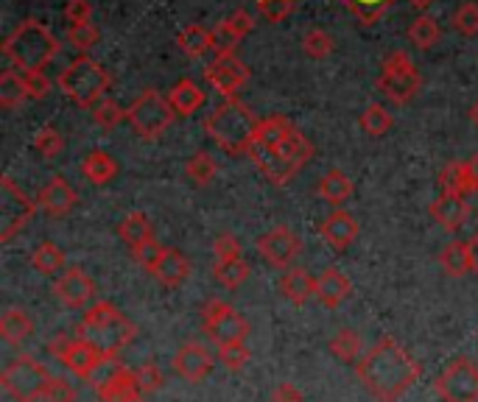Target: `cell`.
Listing matches in <instances>:
<instances>
[{
    "mask_svg": "<svg viewBox=\"0 0 478 402\" xmlns=\"http://www.w3.org/2000/svg\"><path fill=\"white\" fill-rule=\"evenodd\" d=\"M31 265L37 268L40 274H59L65 268V254L53 241H43L34 252H31Z\"/></svg>",
    "mask_w": 478,
    "mask_h": 402,
    "instance_id": "obj_40",
    "label": "cell"
},
{
    "mask_svg": "<svg viewBox=\"0 0 478 402\" xmlns=\"http://www.w3.org/2000/svg\"><path fill=\"white\" fill-rule=\"evenodd\" d=\"M344 6L364 28H369L395 6V0H344Z\"/></svg>",
    "mask_w": 478,
    "mask_h": 402,
    "instance_id": "obj_38",
    "label": "cell"
},
{
    "mask_svg": "<svg viewBox=\"0 0 478 402\" xmlns=\"http://www.w3.org/2000/svg\"><path fill=\"white\" fill-rule=\"evenodd\" d=\"M135 375H138V388H140L143 394L159 391V388H163V383H166L163 368H159L157 363H143Z\"/></svg>",
    "mask_w": 478,
    "mask_h": 402,
    "instance_id": "obj_51",
    "label": "cell"
},
{
    "mask_svg": "<svg viewBox=\"0 0 478 402\" xmlns=\"http://www.w3.org/2000/svg\"><path fill=\"white\" fill-rule=\"evenodd\" d=\"M254 140L272 146L280 157H285L292 165H297L300 171L308 165V159L313 157V143L305 138V134L289 118H282V115L261 118Z\"/></svg>",
    "mask_w": 478,
    "mask_h": 402,
    "instance_id": "obj_6",
    "label": "cell"
},
{
    "mask_svg": "<svg viewBox=\"0 0 478 402\" xmlns=\"http://www.w3.org/2000/svg\"><path fill=\"white\" fill-rule=\"evenodd\" d=\"M439 265L448 277H464L470 274V252H467V241H451L439 252Z\"/></svg>",
    "mask_w": 478,
    "mask_h": 402,
    "instance_id": "obj_33",
    "label": "cell"
},
{
    "mask_svg": "<svg viewBox=\"0 0 478 402\" xmlns=\"http://www.w3.org/2000/svg\"><path fill=\"white\" fill-rule=\"evenodd\" d=\"M79 205V193L76 187L62 179V177H53L48 185L40 187L37 193V207L43 213H48L51 218H65L68 213H73V207Z\"/></svg>",
    "mask_w": 478,
    "mask_h": 402,
    "instance_id": "obj_18",
    "label": "cell"
},
{
    "mask_svg": "<svg viewBox=\"0 0 478 402\" xmlns=\"http://www.w3.org/2000/svg\"><path fill=\"white\" fill-rule=\"evenodd\" d=\"M118 234H120V241H123L126 246L135 249V246H140V244H146V241L154 238V229H151L148 215L140 213V210H135V213H129V215H126V218L118 224Z\"/></svg>",
    "mask_w": 478,
    "mask_h": 402,
    "instance_id": "obj_32",
    "label": "cell"
},
{
    "mask_svg": "<svg viewBox=\"0 0 478 402\" xmlns=\"http://www.w3.org/2000/svg\"><path fill=\"white\" fill-rule=\"evenodd\" d=\"M336 48V40L330 37V34L325 28H311L305 31L302 37V51L311 56V59H328Z\"/></svg>",
    "mask_w": 478,
    "mask_h": 402,
    "instance_id": "obj_43",
    "label": "cell"
},
{
    "mask_svg": "<svg viewBox=\"0 0 478 402\" xmlns=\"http://www.w3.org/2000/svg\"><path fill=\"white\" fill-rule=\"evenodd\" d=\"M475 221H478V210H475Z\"/></svg>",
    "mask_w": 478,
    "mask_h": 402,
    "instance_id": "obj_64",
    "label": "cell"
},
{
    "mask_svg": "<svg viewBox=\"0 0 478 402\" xmlns=\"http://www.w3.org/2000/svg\"><path fill=\"white\" fill-rule=\"evenodd\" d=\"M258 254L272 268H282V272H289V268H294L297 257L302 254V241H300V234L294 229L274 226L258 238Z\"/></svg>",
    "mask_w": 478,
    "mask_h": 402,
    "instance_id": "obj_13",
    "label": "cell"
},
{
    "mask_svg": "<svg viewBox=\"0 0 478 402\" xmlns=\"http://www.w3.org/2000/svg\"><path fill=\"white\" fill-rule=\"evenodd\" d=\"M53 293L65 308H84L95 296V280L84 272V268L73 265V268H65V272L56 277Z\"/></svg>",
    "mask_w": 478,
    "mask_h": 402,
    "instance_id": "obj_15",
    "label": "cell"
},
{
    "mask_svg": "<svg viewBox=\"0 0 478 402\" xmlns=\"http://www.w3.org/2000/svg\"><path fill=\"white\" fill-rule=\"evenodd\" d=\"M330 352L344 363H358L364 358V344L356 330H339L330 339Z\"/></svg>",
    "mask_w": 478,
    "mask_h": 402,
    "instance_id": "obj_37",
    "label": "cell"
},
{
    "mask_svg": "<svg viewBox=\"0 0 478 402\" xmlns=\"http://www.w3.org/2000/svg\"><path fill=\"white\" fill-rule=\"evenodd\" d=\"M431 218L445 229V232H462V226L467 224L470 218V205H467V198L462 196H448V193H442L434 205H431Z\"/></svg>",
    "mask_w": 478,
    "mask_h": 402,
    "instance_id": "obj_22",
    "label": "cell"
},
{
    "mask_svg": "<svg viewBox=\"0 0 478 402\" xmlns=\"http://www.w3.org/2000/svg\"><path fill=\"white\" fill-rule=\"evenodd\" d=\"M378 87L384 90V95L392 100V104L403 107V104H411V100L417 98V92L423 87V79H420L417 67H414V71H408V73H380Z\"/></svg>",
    "mask_w": 478,
    "mask_h": 402,
    "instance_id": "obj_21",
    "label": "cell"
},
{
    "mask_svg": "<svg viewBox=\"0 0 478 402\" xmlns=\"http://www.w3.org/2000/svg\"><path fill=\"white\" fill-rule=\"evenodd\" d=\"M467 252H470V272L478 274V234L467 241Z\"/></svg>",
    "mask_w": 478,
    "mask_h": 402,
    "instance_id": "obj_60",
    "label": "cell"
},
{
    "mask_svg": "<svg viewBox=\"0 0 478 402\" xmlns=\"http://www.w3.org/2000/svg\"><path fill=\"white\" fill-rule=\"evenodd\" d=\"M302 391L294 383H280L272 394V402H302Z\"/></svg>",
    "mask_w": 478,
    "mask_h": 402,
    "instance_id": "obj_59",
    "label": "cell"
},
{
    "mask_svg": "<svg viewBox=\"0 0 478 402\" xmlns=\"http://www.w3.org/2000/svg\"><path fill=\"white\" fill-rule=\"evenodd\" d=\"M23 81H25V92L28 98H45L51 92V79L45 76V71H31V73H23Z\"/></svg>",
    "mask_w": 478,
    "mask_h": 402,
    "instance_id": "obj_53",
    "label": "cell"
},
{
    "mask_svg": "<svg viewBox=\"0 0 478 402\" xmlns=\"http://www.w3.org/2000/svg\"><path fill=\"white\" fill-rule=\"evenodd\" d=\"M92 120L99 123L101 129H115L123 120H129V110H123L115 98L107 95L104 100H99V104L92 107Z\"/></svg>",
    "mask_w": 478,
    "mask_h": 402,
    "instance_id": "obj_42",
    "label": "cell"
},
{
    "mask_svg": "<svg viewBox=\"0 0 478 402\" xmlns=\"http://www.w3.org/2000/svg\"><path fill=\"white\" fill-rule=\"evenodd\" d=\"M205 79L221 98H235L238 90L249 81V67L235 53L233 56H215L205 67Z\"/></svg>",
    "mask_w": 478,
    "mask_h": 402,
    "instance_id": "obj_14",
    "label": "cell"
},
{
    "mask_svg": "<svg viewBox=\"0 0 478 402\" xmlns=\"http://www.w3.org/2000/svg\"><path fill=\"white\" fill-rule=\"evenodd\" d=\"M202 327L207 332V339L215 341L218 347L225 344H244L249 335L246 319L225 299H210L202 308Z\"/></svg>",
    "mask_w": 478,
    "mask_h": 402,
    "instance_id": "obj_10",
    "label": "cell"
},
{
    "mask_svg": "<svg viewBox=\"0 0 478 402\" xmlns=\"http://www.w3.org/2000/svg\"><path fill=\"white\" fill-rule=\"evenodd\" d=\"M81 174L84 179H90L92 185H110L118 177V162L110 151L95 148L84 157L81 162Z\"/></svg>",
    "mask_w": 478,
    "mask_h": 402,
    "instance_id": "obj_28",
    "label": "cell"
},
{
    "mask_svg": "<svg viewBox=\"0 0 478 402\" xmlns=\"http://www.w3.org/2000/svg\"><path fill=\"white\" fill-rule=\"evenodd\" d=\"M56 84L76 107L92 110L99 100L107 98V92L112 87V76L107 73V67L101 62H95L90 56H79L76 62H71L65 71L59 73Z\"/></svg>",
    "mask_w": 478,
    "mask_h": 402,
    "instance_id": "obj_5",
    "label": "cell"
},
{
    "mask_svg": "<svg viewBox=\"0 0 478 402\" xmlns=\"http://www.w3.org/2000/svg\"><path fill=\"white\" fill-rule=\"evenodd\" d=\"M168 104L177 115L190 118L196 115L205 107V90L194 81V79H179L171 90H168Z\"/></svg>",
    "mask_w": 478,
    "mask_h": 402,
    "instance_id": "obj_24",
    "label": "cell"
},
{
    "mask_svg": "<svg viewBox=\"0 0 478 402\" xmlns=\"http://www.w3.org/2000/svg\"><path fill=\"white\" fill-rule=\"evenodd\" d=\"M190 272H194V265H190L187 254H182L179 249H166L163 260H159L157 272H154V277L163 282L166 288H177V285H182L190 277Z\"/></svg>",
    "mask_w": 478,
    "mask_h": 402,
    "instance_id": "obj_26",
    "label": "cell"
},
{
    "mask_svg": "<svg viewBox=\"0 0 478 402\" xmlns=\"http://www.w3.org/2000/svg\"><path fill=\"white\" fill-rule=\"evenodd\" d=\"M280 291L285 299L294 302V305H305L311 296H316V280L305 272V268L294 265V268H289V272H282Z\"/></svg>",
    "mask_w": 478,
    "mask_h": 402,
    "instance_id": "obj_27",
    "label": "cell"
},
{
    "mask_svg": "<svg viewBox=\"0 0 478 402\" xmlns=\"http://www.w3.org/2000/svg\"><path fill=\"white\" fill-rule=\"evenodd\" d=\"M51 372L48 366L40 363L37 358L31 355H20L14 358L4 375H0V386L6 388V394H12L17 402H40L45 399V391L51 386Z\"/></svg>",
    "mask_w": 478,
    "mask_h": 402,
    "instance_id": "obj_7",
    "label": "cell"
},
{
    "mask_svg": "<svg viewBox=\"0 0 478 402\" xmlns=\"http://www.w3.org/2000/svg\"><path fill=\"white\" fill-rule=\"evenodd\" d=\"M258 123H261V118H254V112L246 104H241L238 98H225L207 115L205 131L225 154L241 157L249 151L254 134H258Z\"/></svg>",
    "mask_w": 478,
    "mask_h": 402,
    "instance_id": "obj_2",
    "label": "cell"
},
{
    "mask_svg": "<svg viewBox=\"0 0 478 402\" xmlns=\"http://www.w3.org/2000/svg\"><path fill=\"white\" fill-rule=\"evenodd\" d=\"M65 20H68L71 25L92 23V4H90V0H68V6H65Z\"/></svg>",
    "mask_w": 478,
    "mask_h": 402,
    "instance_id": "obj_55",
    "label": "cell"
},
{
    "mask_svg": "<svg viewBox=\"0 0 478 402\" xmlns=\"http://www.w3.org/2000/svg\"><path fill=\"white\" fill-rule=\"evenodd\" d=\"M185 174H187V179L194 182L196 187H207L218 177V162L213 159V154L196 151L194 157L185 162Z\"/></svg>",
    "mask_w": 478,
    "mask_h": 402,
    "instance_id": "obj_35",
    "label": "cell"
},
{
    "mask_svg": "<svg viewBox=\"0 0 478 402\" xmlns=\"http://www.w3.org/2000/svg\"><path fill=\"white\" fill-rule=\"evenodd\" d=\"M163 252H166V246H159L157 238H151V241L135 246V249H132V257L138 260V265L146 268L148 274H154V272H157V265H159V260H163Z\"/></svg>",
    "mask_w": 478,
    "mask_h": 402,
    "instance_id": "obj_50",
    "label": "cell"
},
{
    "mask_svg": "<svg viewBox=\"0 0 478 402\" xmlns=\"http://www.w3.org/2000/svg\"><path fill=\"white\" fill-rule=\"evenodd\" d=\"M254 12L266 23H282L297 12V0H254Z\"/></svg>",
    "mask_w": 478,
    "mask_h": 402,
    "instance_id": "obj_46",
    "label": "cell"
},
{
    "mask_svg": "<svg viewBox=\"0 0 478 402\" xmlns=\"http://www.w3.org/2000/svg\"><path fill=\"white\" fill-rule=\"evenodd\" d=\"M37 210V198H28L12 177L0 179V244H9Z\"/></svg>",
    "mask_w": 478,
    "mask_h": 402,
    "instance_id": "obj_11",
    "label": "cell"
},
{
    "mask_svg": "<svg viewBox=\"0 0 478 402\" xmlns=\"http://www.w3.org/2000/svg\"><path fill=\"white\" fill-rule=\"evenodd\" d=\"M241 252H244V246H241V241L235 238L233 232L218 234L215 244H213V254H215V260H238Z\"/></svg>",
    "mask_w": 478,
    "mask_h": 402,
    "instance_id": "obj_52",
    "label": "cell"
},
{
    "mask_svg": "<svg viewBox=\"0 0 478 402\" xmlns=\"http://www.w3.org/2000/svg\"><path fill=\"white\" fill-rule=\"evenodd\" d=\"M218 360L225 363V368H230V372H241V368L249 363V347L246 341L244 344H225V347H218Z\"/></svg>",
    "mask_w": 478,
    "mask_h": 402,
    "instance_id": "obj_49",
    "label": "cell"
},
{
    "mask_svg": "<svg viewBox=\"0 0 478 402\" xmlns=\"http://www.w3.org/2000/svg\"><path fill=\"white\" fill-rule=\"evenodd\" d=\"M467 162V171H470V179H473V187H475V193H478V154H473L470 159H464Z\"/></svg>",
    "mask_w": 478,
    "mask_h": 402,
    "instance_id": "obj_61",
    "label": "cell"
},
{
    "mask_svg": "<svg viewBox=\"0 0 478 402\" xmlns=\"http://www.w3.org/2000/svg\"><path fill=\"white\" fill-rule=\"evenodd\" d=\"M349 291H353V285H349L347 274L339 272V268H325V272L316 277V299L330 311H336L341 305V302L349 296Z\"/></svg>",
    "mask_w": 478,
    "mask_h": 402,
    "instance_id": "obj_23",
    "label": "cell"
},
{
    "mask_svg": "<svg viewBox=\"0 0 478 402\" xmlns=\"http://www.w3.org/2000/svg\"><path fill=\"white\" fill-rule=\"evenodd\" d=\"M451 23L462 37H467V40L478 37V0H464V4H459Z\"/></svg>",
    "mask_w": 478,
    "mask_h": 402,
    "instance_id": "obj_45",
    "label": "cell"
},
{
    "mask_svg": "<svg viewBox=\"0 0 478 402\" xmlns=\"http://www.w3.org/2000/svg\"><path fill=\"white\" fill-rule=\"evenodd\" d=\"M73 341H76L73 335H68V332H56V335H53V341L48 344L51 358H56L59 363H65V358H68V352H71Z\"/></svg>",
    "mask_w": 478,
    "mask_h": 402,
    "instance_id": "obj_58",
    "label": "cell"
},
{
    "mask_svg": "<svg viewBox=\"0 0 478 402\" xmlns=\"http://www.w3.org/2000/svg\"><path fill=\"white\" fill-rule=\"evenodd\" d=\"M210 34H213V53H215V56H233V53H235L241 37L230 28L227 20L215 23V25L210 28Z\"/></svg>",
    "mask_w": 478,
    "mask_h": 402,
    "instance_id": "obj_47",
    "label": "cell"
},
{
    "mask_svg": "<svg viewBox=\"0 0 478 402\" xmlns=\"http://www.w3.org/2000/svg\"><path fill=\"white\" fill-rule=\"evenodd\" d=\"M246 157H249V159L254 162V168H258V171H261L272 185H277V187L289 185V182L300 174L297 165H292L289 159L280 157L272 146H266V143H261V140H252Z\"/></svg>",
    "mask_w": 478,
    "mask_h": 402,
    "instance_id": "obj_16",
    "label": "cell"
},
{
    "mask_svg": "<svg viewBox=\"0 0 478 402\" xmlns=\"http://www.w3.org/2000/svg\"><path fill=\"white\" fill-rule=\"evenodd\" d=\"M414 67L417 64L411 62V56L406 51H392V53H387L384 64H380V73H408V71H414Z\"/></svg>",
    "mask_w": 478,
    "mask_h": 402,
    "instance_id": "obj_56",
    "label": "cell"
},
{
    "mask_svg": "<svg viewBox=\"0 0 478 402\" xmlns=\"http://www.w3.org/2000/svg\"><path fill=\"white\" fill-rule=\"evenodd\" d=\"M408 40H411L414 48L431 51L442 40V28L431 14H420V17H414L411 25H408Z\"/></svg>",
    "mask_w": 478,
    "mask_h": 402,
    "instance_id": "obj_34",
    "label": "cell"
},
{
    "mask_svg": "<svg viewBox=\"0 0 478 402\" xmlns=\"http://www.w3.org/2000/svg\"><path fill=\"white\" fill-rule=\"evenodd\" d=\"M107 358H110V355H107L101 347H95V344H90V341H84V339H76L73 347H71V352H68V358H65V363H62V366H68L71 372H73L76 378H81V380H92V375L99 372L101 363H104Z\"/></svg>",
    "mask_w": 478,
    "mask_h": 402,
    "instance_id": "obj_20",
    "label": "cell"
},
{
    "mask_svg": "<svg viewBox=\"0 0 478 402\" xmlns=\"http://www.w3.org/2000/svg\"><path fill=\"white\" fill-rule=\"evenodd\" d=\"M439 187H442V193H448V196L470 198L475 193V187H473V179H470V171H467V162L456 159V162L445 165L442 174H439Z\"/></svg>",
    "mask_w": 478,
    "mask_h": 402,
    "instance_id": "obj_29",
    "label": "cell"
},
{
    "mask_svg": "<svg viewBox=\"0 0 478 402\" xmlns=\"http://www.w3.org/2000/svg\"><path fill=\"white\" fill-rule=\"evenodd\" d=\"M177 45L185 56L202 59L207 51H213V34H210V28H205L199 23H190L177 34Z\"/></svg>",
    "mask_w": 478,
    "mask_h": 402,
    "instance_id": "obj_30",
    "label": "cell"
},
{
    "mask_svg": "<svg viewBox=\"0 0 478 402\" xmlns=\"http://www.w3.org/2000/svg\"><path fill=\"white\" fill-rule=\"evenodd\" d=\"M316 193L322 201H328L333 210H341L347 201L353 198V179H349L344 171H339V168H333V171H328L322 179H319Z\"/></svg>",
    "mask_w": 478,
    "mask_h": 402,
    "instance_id": "obj_25",
    "label": "cell"
},
{
    "mask_svg": "<svg viewBox=\"0 0 478 402\" xmlns=\"http://www.w3.org/2000/svg\"><path fill=\"white\" fill-rule=\"evenodd\" d=\"M215 360L218 355H213L205 344L190 341L174 355V372L187 383H199L215 368Z\"/></svg>",
    "mask_w": 478,
    "mask_h": 402,
    "instance_id": "obj_17",
    "label": "cell"
},
{
    "mask_svg": "<svg viewBox=\"0 0 478 402\" xmlns=\"http://www.w3.org/2000/svg\"><path fill=\"white\" fill-rule=\"evenodd\" d=\"M59 51L62 45L56 40V34L34 17L17 23L14 31L4 40V56L14 67H20L23 73L45 71V67L59 56Z\"/></svg>",
    "mask_w": 478,
    "mask_h": 402,
    "instance_id": "obj_3",
    "label": "cell"
},
{
    "mask_svg": "<svg viewBox=\"0 0 478 402\" xmlns=\"http://www.w3.org/2000/svg\"><path fill=\"white\" fill-rule=\"evenodd\" d=\"M213 280L218 285H225V288H241L249 280V263L244 257H238V260H215Z\"/></svg>",
    "mask_w": 478,
    "mask_h": 402,
    "instance_id": "obj_36",
    "label": "cell"
},
{
    "mask_svg": "<svg viewBox=\"0 0 478 402\" xmlns=\"http://www.w3.org/2000/svg\"><path fill=\"white\" fill-rule=\"evenodd\" d=\"M174 110L168 104L166 95H159L157 90H143L138 100L129 107V123L138 131V138L143 140H157L168 131L174 123Z\"/></svg>",
    "mask_w": 478,
    "mask_h": 402,
    "instance_id": "obj_8",
    "label": "cell"
},
{
    "mask_svg": "<svg viewBox=\"0 0 478 402\" xmlns=\"http://www.w3.org/2000/svg\"><path fill=\"white\" fill-rule=\"evenodd\" d=\"M436 394L442 402H478V363L456 358L436 378Z\"/></svg>",
    "mask_w": 478,
    "mask_h": 402,
    "instance_id": "obj_12",
    "label": "cell"
},
{
    "mask_svg": "<svg viewBox=\"0 0 478 402\" xmlns=\"http://www.w3.org/2000/svg\"><path fill=\"white\" fill-rule=\"evenodd\" d=\"M25 98H28V92H25L23 76L14 73L12 67H6V71L0 73V107H4V110H17Z\"/></svg>",
    "mask_w": 478,
    "mask_h": 402,
    "instance_id": "obj_39",
    "label": "cell"
},
{
    "mask_svg": "<svg viewBox=\"0 0 478 402\" xmlns=\"http://www.w3.org/2000/svg\"><path fill=\"white\" fill-rule=\"evenodd\" d=\"M392 126H395V118L384 104H369L361 112V129L369 134V138H384V134L392 131Z\"/></svg>",
    "mask_w": 478,
    "mask_h": 402,
    "instance_id": "obj_41",
    "label": "cell"
},
{
    "mask_svg": "<svg viewBox=\"0 0 478 402\" xmlns=\"http://www.w3.org/2000/svg\"><path fill=\"white\" fill-rule=\"evenodd\" d=\"M68 40H71V45H73L81 56H87V51H92L95 45L101 43V31L95 28L92 23H84V25H71V31H68Z\"/></svg>",
    "mask_w": 478,
    "mask_h": 402,
    "instance_id": "obj_48",
    "label": "cell"
},
{
    "mask_svg": "<svg viewBox=\"0 0 478 402\" xmlns=\"http://www.w3.org/2000/svg\"><path fill=\"white\" fill-rule=\"evenodd\" d=\"M138 335V324L126 319L112 302H95L87 308L81 324H79V339L101 347L107 355H118L123 347H129Z\"/></svg>",
    "mask_w": 478,
    "mask_h": 402,
    "instance_id": "obj_4",
    "label": "cell"
},
{
    "mask_svg": "<svg viewBox=\"0 0 478 402\" xmlns=\"http://www.w3.org/2000/svg\"><path fill=\"white\" fill-rule=\"evenodd\" d=\"M62 148H65V138H62V131L56 126H43L37 134H34V151L45 159H53L62 154Z\"/></svg>",
    "mask_w": 478,
    "mask_h": 402,
    "instance_id": "obj_44",
    "label": "cell"
},
{
    "mask_svg": "<svg viewBox=\"0 0 478 402\" xmlns=\"http://www.w3.org/2000/svg\"><path fill=\"white\" fill-rule=\"evenodd\" d=\"M0 335L6 344H23L34 335V319H31L23 308H9L0 319Z\"/></svg>",
    "mask_w": 478,
    "mask_h": 402,
    "instance_id": "obj_31",
    "label": "cell"
},
{
    "mask_svg": "<svg viewBox=\"0 0 478 402\" xmlns=\"http://www.w3.org/2000/svg\"><path fill=\"white\" fill-rule=\"evenodd\" d=\"M408 4L417 9V12H425V9H431L436 4V0H408Z\"/></svg>",
    "mask_w": 478,
    "mask_h": 402,
    "instance_id": "obj_62",
    "label": "cell"
},
{
    "mask_svg": "<svg viewBox=\"0 0 478 402\" xmlns=\"http://www.w3.org/2000/svg\"><path fill=\"white\" fill-rule=\"evenodd\" d=\"M76 388L73 383H68L65 378H53L48 391H45V402H76Z\"/></svg>",
    "mask_w": 478,
    "mask_h": 402,
    "instance_id": "obj_54",
    "label": "cell"
},
{
    "mask_svg": "<svg viewBox=\"0 0 478 402\" xmlns=\"http://www.w3.org/2000/svg\"><path fill=\"white\" fill-rule=\"evenodd\" d=\"M358 221L353 213H347V210H333L322 224H319V234H322V241L330 246V249H339L344 252L347 246H353L356 238H358Z\"/></svg>",
    "mask_w": 478,
    "mask_h": 402,
    "instance_id": "obj_19",
    "label": "cell"
},
{
    "mask_svg": "<svg viewBox=\"0 0 478 402\" xmlns=\"http://www.w3.org/2000/svg\"><path fill=\"white\" fill-rule=\"evenodd\" d=\"M467 115H470V123H473V126H478V100H475V104L470 107V112H467Z\"/></svg>",
    "mask_w": 478,
    "mask_h": 402,
    "instance_id": "obj_63",
    "label": "cell"
},
{
    "mask_svg": "<svg viewBox=\"0 0 478 402\" xmlns=\"http://www.w3.org/2000/svg\"><path fill=\"white\" fill-rule=\"evenodd\" d=\"M356 375L378 402H397L420 380V363L392 335H387V339L372 344L369 352L358 360Z\"/></svg>",
    "mask_w": 478,
    "mask_h": 402,
    "instance_id": "obj_1",
    "label": "cell"
},
{
    "mask_svg": "<svg viewBox=\"0 0 478 402\" xmlns=\"http://www.w3.org/2000/svg\"><path fill=\"white\" fill-rule=\"evenodd\" d=\"M101 402H143V391L138 388V375L123 366L118 355H110L104 366L90 380Z\"/></svg>",
    "mask_w": 478,
    "mask_h": 402,
    "instance_id": "obj_9",
    "label": "cell"
},
{
    "mask_svg": "<svg viewBox=\"0 0 478 402\" xmlns=\"http://www.w3.org/2000/svg\"><path fill=\"white\" fill-rule=\"evenodd\" d=\"M227 23H230V28L238 34L241 40L246 37V34H252V31H254V14H252V12H246V9H235V12L227 17Z\"/></svg>",
    "mask_w": 478,
    "mask_h": 402,
    "instance_id": "obj_57",
    "label": "cell"
}]
</instances>
